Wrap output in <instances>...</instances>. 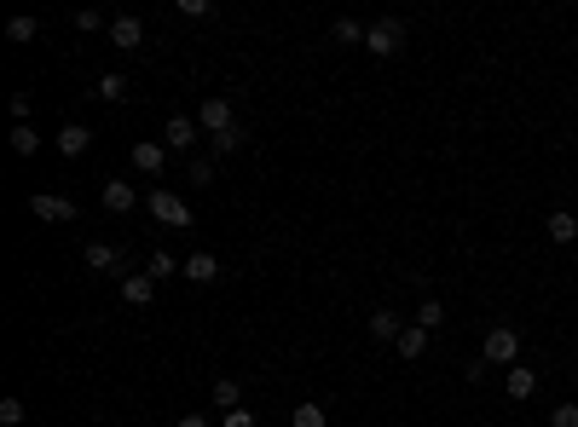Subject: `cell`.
<instances>
[{
  "instance_id": "obj_6",
  "label": "cell",
  "mask_w": 578,
  "mask_h": 427,
  "mask_svg": "<svg viewBox=\"0 0 578 427\" xmlns=\"http://www.w3.org/2000/svg\"><path fill=\"white\" fill-rule=\"evenodd\" d=\"M197 139H202L197 116H168V133H162V145L174 150V156H191V150H197Z\"/></svg>"
},
{
  "instance_id": "obj_31",
  "label": "cell",
  "mask_w": 578,
  "mask_h": 427,
  "mask_svg": "<svg viewBox=\"0 0 578 427\" xmlns=\"http://www.w3.org/2000/svg\"><path fill=\"white\" fill-rule=\"evenodd\" d=\"M550 427H578V404H555L550 410Z\"/></svg>"
},
{
  "instance_id": "obj_3",
  "label": "cell",
  "mask_w": 578,
  "mask_h": 427,
  "mask_svg": "<svg viewBox=\"0 0 578 427\" xmlns=\"http://www.w3.org/2000/svg\"><path fill=\"white\" fill-rule=\"evenodd\" d=\"M399 46H405V24L399 18H377V24L365 29V53L370 58H394Z\"/></svg>"
},
{
  "instance_id": "obj_5",
  "label": "cell",
  "mask_w": 578,
  "mask_h": 427,
  "mask_svg": "<svg viewBox=\"0 0 578 427\" xmlns=\"http://www.w3.org/2000/svg\"><path fill=\"white\" fill-rule=\"evenodd\" d=\"M29 214H35V219H53V226H75V202L58 197V191H35V197H29Z\"/></svg>"
},
{
  "instance_id": "obj_21",
  "label": "cell",
  "mask_w": 578,
  "mask_h": 427,
  "mask_svg": "<svg viewBox=\"0 0 578 427\" xmlns=\"http://www.w3.org/2000/svg\"><path fill=\"white\" fill-rule=\"evenodd\" d=\"M93 99H104V104H122V99H128V82H122L116 70H111V75H99V92H93Z\"/></svg>"
},
{
  "instance_id": "obj_35",
  "label": "cell",
  "mask_w": 578,
  "mask_h": 427,
  "mask_svg": "<svg viewBox=\"0 0 578 427\" xmlns=\"http://www.w3.org/2000/svg\"><path fill=\"white\" fill-rule=\"evenodd\" d=\"M174 427H209V416H174Z\"/></svg>"
},
{
  "instance_id": "obj_30",
  "label": "cell",
  "mask_w": 578,
  "mask_h": 427,
  "mask_svg": "<svg viewBox=\"0 0 578 427\" xmlns=\"http://www.w3.org/2000/svg\"><path fill=\"white\" fill-rule=\"evenodd\" d=\"M75 29L93 35V29H111V18H104V12H75Z\"/></svg>"
},
{
  "instance_id": "obj_26",
  "label": "cell",
  "mask_w": 578,
  "mask_h": 427,
  "mask_svg": "<svg viewBox=\"0 0 578 427\" xmlns=\"http://www.w3.org/2000/svg\"><path fill=\"white\" fill-rule=\"evenodd\" d=\"M0 427H24V399H18V393L0 399Z\"/></svg>"
},
{
  "instance_id": "obj_27",
  "label": "cell",
  "mask_w": 578,
  "mask_h": 427,
  "mask_svg": "<svg viewBox=\"0 0 578 427\" xmlns=\"http://www.w3.org/2000/svg\"><path fill=\"white\" fill-rule=\"evenodd\" d=\"M330 416H324L318 404H295V416H289V427H324Z\"/></svg>"
},
{
  "instance_id": "obj_16",
  "label": "cell",
  "mask_w": 578,
  "mask_h": 427,
  "mask_svg": "<svg viewBox=\"0 0 578 427\" xmlns=\"http://www.w3.org/2000/svg\"><path fill=\"white\" fill-rule=\"evenodd\" d=\"M243 145H249V128H243V121H238V128H226V133H214V139H209L214 162H220V156H238Z\"/></svg>"
},
{
  "instance_id": "obj_23",
  "label": "cell",
  "mask_w": 578,
  "mask_h": 427,
  "mask_svg": "<svg viewBox=\"0 0 578 427\" xmlns=\"http://www.w3.org/2000/svg\"><path fill=\"white\" fill-rule=\"evenodd\" d=\"M416 329H428V335H434V329H440L446 324V306H440V300H423V306H416V318H411Z\"/></svg>"
},
{
  "instance_id": "obj_12",
  "label": "cell",
  "mask_w": 578,
  "mask_h": 427,
  "mask_svg": "<svg viewBox=\"0 0 578 427\" xmlns=\"http://www.w3.org/2000/svg\"><path fill=\"white\" fill-rule=\"evenodd\" d=\"M99 202H104V209H111V214H133V185L128 180H104V191H99Z\"/></svg>"
},
{
  "instance_id": "obj_9",
  "label": "cell",
  "mask_w": 578,
  "mask_h": 427,
  "mask_svg": "<svg viewBox=\"0 0 578 427\" xmlns=\"http://www.w3.org/2000/svg\"><path fill=\"white\" fill-rule=\"evenodd\" d=\"M133 168L145 173V180H156V173L168 168V145H151V139H139V145H133Z\"/></svg>"
},
{
  "instance_id": "obj_10",
  "label": "cell",
  "mask_w": 578,
  "mask_h": 427,
  "mask_svg": "<svg viewBox=\"0 0 578 427\" xmlns=\"http://www.w3.org/2000/svg\"><path fill=\"white\" fill-rule=\"evenodd\" d=\"M122 300H128V306H151V300H156V277L151 272H128V277H122Z\"/></svg>"
},
{
  "instance_id": "obj_2",
  "label": "cell",
  "mask_w": 578,
  "mask_h": 427,
  "mask_svg": "<svg viewBox=\"0 0 578 427\" xmlns=\"http://www.w3.org/2000/svg\"><path fill=\"white\" fill-rule=\"evenodd\" d=\"M145 209H151V219H162V226L191 231V202H185L180 191H168V185H156V191L145 197Z\"/></svg>"
},
{
  "instance_id": "obj_11",
  "label": "cell",
  "mask_w": 578,
  "mask_h": 427,
  "mask_svg": "<svg viewBox=\"0 0 578 427\" xmlns=\"http://www.w3.org/2000/svg\"><path fill=\"white\" fill-rule=\"evenodd\" d=\"M111 46L139 53V46H145V24H139V18H111Z\"/></svg>"
},
{
  "instance_id": "obj_13",
  "label": "cell",
  "mask_w": 578,
  "mask_h": 427,
  "mask_svg": "<svg viewBox=\"0 0 578 427\" xmlns=\"http://www.w3.org/2000/svg\"><path fill=\"white\" fill-rule=\"evenodd\" d=\"M544 237H550V243H561V248H573V243H578V219H573L567 209H555L550 219H544Z\"/></svg>"
},
{
  "instance_id": "obj_8",
  "label": "cell",
  "mask_w": 578,
  "mask_h": 427,
  "mask_svg": "<svg viewBox=\"0 0 578 427\" xmlns=\"http://www.w3.org/2000/svg\"><path fill=\"white\" fill-rule=\"evenodd\" d=\"M82 260L93 266V272H116V277H128V260H122L111 243H87V248H82Z\"/></svg>"
},
{
  "instance_id": "obj_4",
  "label": "cell",
  "mask_w": 578,
  "mask_h": 427,
  "mask_svg": "<svg viewBox=\"0 0 578 427\" xmlns=\"http://www.w3.org/2000/svg\"><path fill=\"white\" fill-rule=\"evenodd\" d=\"M197 128L202 133H226V128H238V116H231V99H226V92H209V99H202L197 104Z\"/></svg>"
},
{
  "instance_id": "obj_14",
  "label": "cell",
  "mask_w": 578,
  "mask_h": 427,
  "mask_svg": "<svg viewBox=\"0 0 578 427\" xmlns=\"http://www.w3.org/2000/svg\"><path fill=\"white\" fill-rule=\"evenodd\" d=\"M370 335H377V341H399L405 335V318H399L394 306H377V312H370Z\"/></svg>"
},
{
  "instance_id": "obj_28",
  "label": "cell",
  "mask_w": 578,
  "mask_h": 427,
  "mask_svg": "<svg viewBox=\"0 0 578 427\" xmlns=\"http://www.w3.org/2000/svg\"><path fill=\"white\" fill-rule=\"evenodd\" d=\"M35 35H41L35 18H12V24H6V41H35Z\"/></svg>"
},
{
  "instance_id": "obj_1",
  "label": "cell",
  "mask_w": 578,
  "mask_h": 427,
  "mask_svg": "<svg viewBox=\"0 0 578 427\" xmlns=\"http://www.w3.org/2000/svg\"><path fill=\"white\" fill-rule=\"evenodd\" d=\"M480 358H486L492 370H514V358H521V329L492 324V329H486V341H480Z\"/></svg>"
},
{
  "instance_id": "obj_25",
  "label": "cell",
  "mask_w": 578,
  "mask_h": 427,
  "mask_svg": "<svg viewBox=\"0 0 578 427\" xmlns=\"http://www.w3.org/2000/svg\"><path fill=\"white\" fill-rule=\"evenodd\" d=\"M330 35H336L341 46H365V29H358L353 18H336V24H330Z\"/></svg>"
},
{
  "instance_id": "obj_17",
  "label": "cell",
  "mask_w": 578,
  "mask_h": 427,
  "mask_svg": "<svg viewBox=\"0 0 578 427\" xmlns=\"http://www.w3.org/2000/svg\"><path fill=\"white\" fill-rule=\"evenodd\" d=\"M394 346H399V358H405V364H411V358H423V353H428V329H416V324H405V335H399Z\"/></svg>"
},
{
  "instance_id": "obj_36",
  "label": "cell",
  "mask_w": 578,
  "mask_h": 427,
  "mask_svg": "<svg viewBox=\"0 0 578 427\" xmlns=\"http://www.w3.org/2000/svg\"><path fill=\"white\" fill-rule=\"evenodd\" d=\"M573 266H578V248H573Z\"/></svg>"
},
{
  "instance_id": "obj_19",
  "label": "cell",
  "mask_w": 578,
  "mask_h": 427,
  "mask_svg": "<svg viewBox=\"0 0 578 427\" xmlns=\"http://www.w3.org/2000/svg\"><path fill=\"white\" fill-rule=\"evenodd\" d=\"M145 272H151L156 283H168V277H185V266H174V255H168V248H156V255L145 260Z\"/></svg>"
},
{
  "instance_id": "obj_29",
  "label": "cell",
  "mask_w": 578,
  "mask_h": 427,
  "mask_svg": "<svg viewBox=\"0 0 578 427\" xmlns=\"http://www.w3.org/2000/svg\"><path fill=\"white\" fill-rule=\"evenodd\" d=\"M29 116H35V99H29V92H12V121H18V128H24Z\"/></svg>"
},
{
  "instance_id": "obj_15",
  "label": "cell",
  "mask_w": 578,
  "mask_h": 427,
  "mask_svg": "<svg viewBox=\"0 0 578 427\" xmlns=\"http://www.w3.org/2000/svg\"><path fill=\"white\" fill-rule=\"evenodd\" d=\"M53 145L64 150V156H87V150H93V133L82 128V121H70V128H58V139H53Z\"/></svg>"
},
{
  "instance_id": "obj_24",
  "label": "cell",
  "mask_w": 578,
  "mask_h": 427,
  "mask_svg": "<svg viewBox=\"0 0 578 427\" xmlns=\"http://www.w3.org/2000/svg\"><path fill=\"white\" fill-rule=\"evenodd\" d=\"M12 150H18V156H35V150H41V133L29 128V121H24V128H12Z\"/></svg>"
},
{
  "instance_id": "obj_20",
  "label": "cell",
  "mask_w": 578,
  "mask_h": 427,
  "mask_svg": "<svg viewBox=\"0 0 578 427\" xmlns=\"http://www.w3.org/2000/svg\"><path fill=\"white\" fill-rule=\"evenodd\" d=\"M214 404H220V416L226 410H243V387L231 382V375H220V382H214Z\"/></svg>"
},
{
  "instance_id": "obj_18",
  "label": "cell",
  "mask_w": 578,
  "mask_h": 427,
  "mask_svg": "<svg viewBox=\"0 0 578 427\" xmlns=\"http://www.w3.org/2000/svg\"><path fill=\"white\" fill-rule=\"evenodd\" d=\"M504 387H509V399H533V387H538V370H521V364H514V370L504 375Z\"/></svg>"
},
{
  "instance_id": "obj_33",
  "label": "cell",
  "mask_w": 578,
  "mask_h": 427,
  "mask_svg": "<svg viewBox=\"0 0 578 427\" xmlns=\"http://www.w3.org/2000/svg\"><path fill=\"white\" fill-rule=\"evenodd\" d=\"M463 375H468V382H486L492 364H486V358H468V364H463Z\"/></svg>"
},
{
  "instance_id": "obj_22",
  "label": "cell",
  "mask_w": 578,
  "mask_h": 427,
  "mask_svg": "<svg viewBox=\"0 0 578 427\" xmlns=\"http://www.w3.org/2000/svg\"><path fill=\"white\" fill-rule=\"evenodd\" d=\"M214 173H220L214 156H191V162H185V180H191V185H214Z\"/></svg>"
},
{
  "instance_id": "obj_7",
  "label": "cell",
  "mask_w": 578,
  "mask_h": 427,
  "mask_svg": "<svg viewBox=\"0 0 578 427\" xmlns=\"http://www.w3.org/2000/svg\"><path fill=\"white\" fill-rule=\"evenodd\" d=\"M185 283H197V289H209V283H220V260H214L209 248H197V255H185Z\"/></svg>"
},
{
  "instance_id": "obj_32",
  "label": "cell",
  "mask_w": 578,
  "mask_h": 427,
  "mask_svg": "<svg viewBox=\"0 0 578 427\" xmlns=\"http://www.w3.org/2000/svg\"><path fill=\"white\" fill-rule=\"evenodd\" d=\"M220 427H255V410H226Z\"/></svg>"
},
{
  "instance_id": "obj_34",
  "label": "cell",
  "mask_w": 578,
  "mask_h": 427,
  "mask_svg": "<svg viewBox=\"0 0 578 427\" xmlns=\"http://www.w3.org/2000/svg\"><path fill=\"white\" fill-rule=\"evenodd\" d=\"M180 12H185V18H209L214 6H209V0H180Z\"/></svg>"
}]
</instances>
